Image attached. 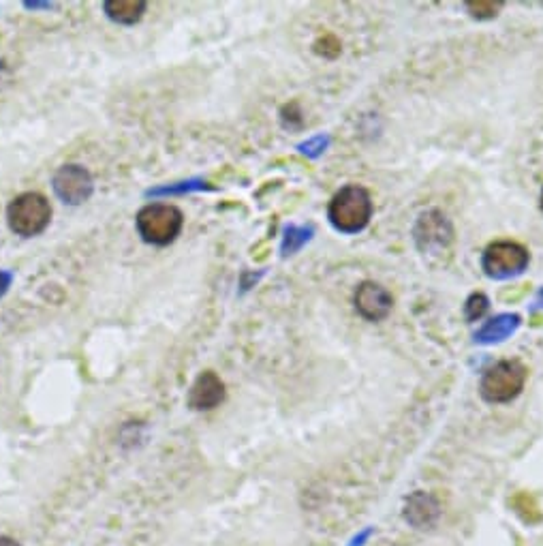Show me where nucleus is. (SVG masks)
<instances>
[{"label": "nucleus", "instance_id": "obj_1", "mask_svg": "<svg viewBox=\"0 0 543 546\" xmlns=\"http://www.w3.org/2000/svg\"><path fill=\"white\" fill-rule=\"evenodd\" d=\"M372 217L370 193L360 185H347L340 189L330 202L328 219L334 230L343 234H358Z\"/></svg>", "mask_w": 543, "mask_h": 546}, {"label": "nucleus", "instance_id": "obj_2", "mask_svg": "<svg viewBox=\"0 0 543 546\" xmlns=\"http://www.w3.org/2000/svg\"><path fill=\"white\" fill-rule=\"evenodd\" d=\"M137 234L154 247H167L182 232L184 217L172 204H148L135 217Z\"/></svg>", "mask_w": 543, "mask_h": 546}, {"label": "nucleus", "instance_id": "obj_3", "mask_svg": "<svg viewBox=\"0 0 543 546\" xmlns=\"http://www.w3.org/2000/svg\"><path fill=\"white\" fill-rule=\"evenodd\" d=\"M52 219V206L41 193H22L7 208V223L11 232L33 238L45 232Z\"/></svg>", "mask_w": 543, "mask_h": 546}, {"label": "nucleus", "instance_id": "obj_4", "mask_svg": "<svg viewBox=\"0 0 543 546\" xmlns=\"http://www.w3.org/2000/svg\"><path fill=\"white\" fill-rule=\"evenodd\" d=\"M526 375L529 371L520 360H501L484 373L479 390L488 403H509L522 392Z\"/></svg>", "mask_w": 543, "mask_h": 546}, {"label": "nucleus", "instance_id": "obj_5", "mask_svg": "<svg viewBox=\"0 0 543 546\" xmlns=\"http://www.w3.org/2000/svg\"><path fill=\"white\" fill-rule=\"evenodd\" d=\"M531 262L529 249L522 247L520 242L499 240L488 245L482 257V268L490 279L505 281L511 277H518L526 270Z\"/></svg>", "mask_w": 543, "mask_h": 546}, {"label": "nucleus", "instance_id": "obj_6", "mask_svg": "<svg viewBox=\"0 0 543 546\" xmlns=\"http://www.w3.org/2000/svg\"><path fill=\"white\" fill-rule=\"evenodd\" d=\"M417 249L424 255H437L454 242V227L441 210H426L413 227Z\"/></svg>", "mask_w": 543, "mask_h": 546}, {"label": "nucleus", "instance_id": "obj_7", "mask_svg": "<svg viewBox=\"0 0 543 546\" xmlns=\"http://www.w3.org/2000/svg\"><path fill=\"white\" fill-rule=\"evenodd\" d=\"M52 189L60 202L69 206H80L90 200L92 191H95V180L90 172L82 165H62V168L52 178Z\"/></svg>", "mask_w": 543, "mask_h": 546}, {"label": "nucleus", "instance_id": "obj_8", "mask_svg": "<svg viewBox=\"0 0 543 546\" xmlns=\"http://www.w3.org/2000/svg\"><path fill=\"white\" fill-rule=\"evenodd\" d=\"M353 302H355V309H358V313L368 322L385 320L394 307L392 294L375 281H364L358 290H355Z\"/></svg>", "mask_w": 543, "mask_h": 546}, {"label": "nucleus", "instance_id": "obj_9", "mask_svg": "<svg viewBox=\"0 0 543 546\" xmlns=\"http://www.w3.org/2000/svg\"><path fill=\"white\" fill-rule=\"evenodd\" d=\"M225 401V384L214 371H204L189 390V407L195 412H210Z\"/></svg>", "mask_w": 543, "mask_h": 546}, {"label": "nucleus", "instance_id": "obj_10", "mask_svg": "<svg viewBox=\"0 0 543 546\" xmlns=\"http://www.w3.org/2000/svg\"><path fill=\"white\" fill-rule=\"evenodd\" d=\"M522 317L518 313H501L494 315L492 320H488L482 328L475 332V341L482 345H494L501 343L507 337L514 335V332L520 328Z\"/></svg>", "mask_w": 543, "mask_h": 546}, {"label": "nucleus", "instance_id": "obj_11", "mask_svg": "<svg viewBox=\"0 0 543 546\" xmlns=\"http://www.w3.org/2000/svg\"><path fill=\"white\" fill-rule=\"evenodd\" d=\"M107 18L122 26H133L144 18L146 3L144 0H107L103 3Z\"/></svg>", "mask_w": 543, "mask_h": 546}, {"label": "nucleus", "instance_id": "obj_12", "mask_svg": "<svg viewBox=\"0 0 543 546\" xmlns=\"http://www.w3.org/2000/svg\"><path fill=\"white\" fill-rule=\"evenodd\" d=\"M315 236V227L313 225H289L283 236V255H293L298 253L306 242H310V238Z\"/></svg>", "mask_w": 543, "mask_h": 546}, {"label": "nucleus", "instance_id": "obj_13", "mask_svg": "<svg viewBox=\"0 0 543 546\" xmlns=\"http://www.w3.org/2000/svg\"><path fill=\"white\" fill-rule=\"evenodd\" d=\"M437 514V504H434V499L424 495V493H417L409 499V506H407V519L415 525H424V523H430L428 521V514Z\"/></svg>", "mask_w": 543, "mask_h": 546}, {"label": "nucleus", "instance_id": "obj_14", "mask_svg": "<svg viewBox=\"0 0 543 546\" xmlns=\"http://www.w3.org/2000/svg\"><path fill=\"white\" fill-rule=\"evenodd\" d=\"M490 309V300L486 294L475 292L464 302V315H467L469 322H479Z\"/></svg>", "mask_w": 543, "mask_h": 546}, {"label": "nucleus", "instance_id": "obj_15", "mask_svg": "<svg viewBox=\"0 0 543 546\" xmlns=\"http://www.w3.org/2000/svg\"><path fill=\"white\" fill-rule=\"evenodd\" d=\"M206 189V182L201 178H193V180H186V182H176V185H169V187H159V189H152L148 191V195H182V193H191V191H201Z\"/></svg>", "mask_w": 543, "mask_h": 546}, {"label": "nucleus", "instance_id": "obj_16", "mask_svg": "<svg viewBox=\"0 0 543 546\" xmlns=\"http://www.w3.org/2000/svg\"><path fill=\"white\" fill-rule=\"evenodd\" d=\"M469 13L477 20H492L503 9V3H492V0H477V3H467Z\"/></svg>", "mask_w": 543, "mask_h": 546}, {"label": "nucleus", "instance_id": "obj_17", "mask_svg": "<svg viewBox=\"0 0 543 546\" xmlns=\"http://www.w3.org/2000/svg\"><path fill=\"white\" fill-rule=\"evenodd\" d=\"M328 146H330V135H315V138L302 142L298 146V150L302 155H306L310 159H317V157H321L325 153V150H328Z\"/></svg>", "mask_w": 543, "mask_h": 546}, {"label": "nucleus", "instance_id": "obj_18", "mask_svg": "<svg viewBox=\"0 0 543 546\" xmlns=\"http://www.w3.org/2000/svg\"><path fill=\"white\" fill-rule=\"evenodd\" d=\"M13 283V275L9 270H0V298H3Z\"/></svg>", "mask_w": 543, "mask_h": 546}, {"label": "nucleus", "instance_id": "obj_19", "mask_svg": "<svg viewBox=\"0 0 543 546\" xmlns=\"http://www.w3.org/2000/svg\"><path fill=\"white\" fill-rule=\"evenodd\" d=\"M0 546H20V542L9 538V536H0Z\"/></svg>", "mask_w": 543, "mask_h": 546}, {"label": "nucleus", "instance_id": "obj_20", "mask_svg": "<svg viewBox=\"0 0 543 546\" xmlns=\"http://www.w3.org/2000/svg\"><path fill=\"white\" fill-rule=\"evenodd\" d=\"M543 307V290L539 292V296H537V302H535V309H541Z\"/></svg>", "mask_w": 543, "mask_h": 546}, {"label": "nucleus", "instance_id": "obj_21", "mask_svg": "<svg viewBox=\"0 0 543 546\" xmlns=\"http://www.w3.org/2000/svg\"><path fill=\"white\" fill-rule=\"evenodd\" d=\"M541 208H543V193H541Z\"/></svg>", "mask_w": 543, "mask_h": 546}]
</instances>
